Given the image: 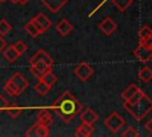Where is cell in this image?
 <instances>
[{
  "mask_svg": "<svg viewBox=\"0 0 152 137\" xmlns=\"http://www.w3.org/2000/svg\"><path fill=\"white\" fill-rule=\"evenodd\" d=\"M53 111L65 123L74 119L82 110V104L69 92L61 94L52 105Z\"/></svg>",
  "mask_w": 152,
  "mask_h": 137,
  "instance_id": "obj_1",
  "label": "cell"
},
{
  "mask_svg": "<svg viewBox=\"0 0 152 137\" xmlns=\"http://www.w3.org/2000/svg\"><path fill=\"white\" fill-rule=\"evenodd\" d=\"M124 108L138 122L142 120L152 111V100L139 89L131 99L125 100Z\"/></svg>",
  "mask_w": 152,
  "mask_h": 137,
  "instance_id": "obj_2",
  "label": "cell"
},
{
  "mask_svg": "<svg viewBox=\"0 0 152 137\" xmlns=\"http://www.w3.org/2000/svg\"><path fill=\"white\" fill-rule=\"evenodd\" d=\"M27 87H28V81L20 73H14L5 83L4 91L10 96H17L20 95Z\"/></svg>",
  "mask_w": 152,
  "mask_h": 137,
  "instance_id": "obj_3",
  "label": "cell"
},
{
  "mask_svg": "<svg viewBox=\"0 0 152 137\" xmlns=\"http://www.w3.org/2000/svg\"><path fill=\"white\" fill-rule=\"evenodd\" d=\"M104 125L107 129H109V131H112L113 133H116L125 125V119L119 113L113 112L104 119Z\"/></svg>",
  "mask_w": 152,
  "mask_h": 137,
  "instance_id": "obj_4",
  "label": "cell"
},
{
  "mask_svg": "<svg viewBox=\"0 0 152 137\" xmlns=\"http://www.w3.org/2000/svg\"><path fill=\"white\" fill-rule=\"evenodd\" d=\"M26 137H48L49 136V126H45L37 122L33 124L25 133Z\"/></svg>",
  "mask_w": 152,
  "mask_h": 137,
  "instance_id": "obj_5",
  "label": "cell"
},
{
  "mask_svg": "<svg viewBox=\"0 0 152 137\" xmlns=\"http://www.w3.org/2000/svg\"><path fill=\"white\" fill-rule=\"evenodd\" d=\"M93 68L86 63V62H82L80 64H77L74 69V73L76 74V76L81 80V81H87L91 75H93Z\"/></svg>",
  "mask_w": 152,
  "mask_h": 137,
  "instance_id": "obj_6",
  "label": "cell"
},
{
  "mask_svg": "<svg viewBox=\"0 0 152 137\" xmlns=\"http://www.w3.org/2000/svg\"><path fill=\"white\" fill-rule=\"evenodd\" d=\"M49 69H51V67L48 66V64H46L45 62H43V61H36V62H33V63L30 64V70H31V73H32L36 77H38V79H42V76H43Z\"/></svg>",
  "mask_w": 152,
  "mask_h": 137,
  "instance_id": "obj_7",
  "label": "cell"
},
{
  "mask_svg": "<svg viewBox=\"0 0 152 137\" xmlns=\"http://www.w3.org/2000/svg\"><path fill=\"white\" fill-rule=\"evenodd\" d=\"M116 27H118L116 23H115L112 18H109V17L104 18V19L99 24V29H100V30L103 32V35H106V36L113 35L114 31L116 30Z\"/></svg>",
  "mask_w": 152,
  "mask_h": 137,
  "instance_id": "obj_8",
  "label": "cell"
},
{
  "mask_svg": "<svg viewBox=\"0 0 152 137\" xmlns=\"http://www.w3.org/2000/svg\"><path fill=\"white\" fill-rule=\"evenodd\" d=\"M32 20L36 23V25L39 27V30L44 33L45 31H48L50 27H51V25H52V23H51V20L44 14V13H38L34 18H32Z\"/></svg>",
  "mask_w": 152,
  "mask_h": 137,
  "instance_id": "obj_9",
  "label": "cell"
},
{
  "mask_svg": "<svg viewBox=\"0 0 152 137\" xmlns=\"http://www.w3.org/2000/svg\"><path fill=\"white\" fill-rule=\"evenodd\" d=\"M134 55L138 57L139 61L141 62H147L151 57H152V49L151 48H147L142 44L139 43V45L134 49Z\"/></svg>",
  "mask_w": 152,
  "mask_h": 137,
  "instance_id": "obj_10",
  "label": "cell"
},
{
  "mask_svg": "<svg viewBox=\"0 0 152 137\" xmlns=\"http://www.w3.org/2000/svg\"><path fill=\"white\" fill-rule=\"evenodd\" d=\"M50 12L52 13H57L63 6H65V4L69 0H39Z\"/></svg>",
  "mask_w": 152,
  "mask_h": 137,
  "instance_id": "obj_11",
  "label": "cell"
},
{
  "mask_svg": "<svg viewBox=\"0 0 152 137\" xmlns=\"http://www.w3.org/2000/svg\"><path fill=\"white\" fill-rule=\"evenodd\" d=\"M36 61H43V62H45V63H46L48 66H50V67H52V64H53L52 57H51L45 50H43V49L38 50V51L30 58V64L33 63V62H36Z\"/></svg>",
  "mask_w": 152,
  "mask_h": 137,
  "instance_id": "obj_12",
  "label": "cell"
},
{
  "mask_svg": "<svg viewBox=\"0 0 152 137\" xmlns=\"http://www.w3.org/2000/svg\"><path fill=\"white\" fill-rule=\"evenodd\" d=\"M93 132H94L93 124L82 122V124L76 129L75 136H77V137H89L90 135H93Z\"/></svg>",
  "mask_w": 152,
  "mask_h": 137,
  "instance_id": "obj_13",
  "label": "cell"
},
{
  "mask_svg": "<svg viewBox=\"0 0 152 137\" xmlns=\"http://www.w3.org/2000/svg\"><path fill=\"white\" fill-rule=\"evenodd\" d=\"M56 30L61 36H66L72 31V25L69 23L68 19H62V20H59L57 23Z\"/></svg>",
  "mask_w": 152,
  "mask_h": 137,
  "instance_id": "obj_14",
  "label": "cell"
},
{
  "mask_svg": "<svg viewBox=\"0 0 152 137\" xmlns=\"http://www.w3.org/2000/svg\"><path fill=\"white\" fill-rule=\"evenodd\" d=\"M24 30H25V31H26L31 37H33V38H36V37H38L39 35H42V33H43L32 19H31L30 21H27V23L24 25Z\"/></svg>",
  "mask_w": 152,
  "mask_h": 137,
  "instance_id": "obj_15",
  "label": "cell"
},
{
  "mask_svg": "<svg viewBox=\"0 0 152 137\" xmlns=\"http://www.w3.org/2000/svg\"><path fill=\"white\" fill-rule=\"evenodd\" d=\"M81 120L84 123H89V124H94L97 120V114L95 113L94 110L91 108H86L82 113H81Z\"/></svg>",
  "mask_w": 152,
  "mask_h": 137,
  "instance_id": "obj_16",
  "label": "cell"
},
{
  "mask_svg": "<svg viewBox=\"0 0 152 137\" xmlns=\"http://www.w3.org/2000/svg\"><path fill=\"white\" fill-rule=\"evenodd\" d=\"M2 55H4L5 60H6L7 62H10V63H13V62H15V61H17V58L19 57V55H18V54H17V51L14 50L13 45L6 46V48L4 49V52H2Z\"/></svg>",
  "mask_w": 152,
  "mask_h": 137,
  "instance_id": "obj_17",
  "label": "cell"
},
{
  "mask_svg": "<svg viewBox=\"0 0 152 137\" xmlns=\"http://www.w3.org/2000/svg\"><path fill=\"white\" fill-rule=\"evenodd\" d=\"M37 120H38L40 124L45 125V126H50V125L52 124V117H51V114H50L46 110H42V111L38 112V114H37Z\"/></svg>",
  "mask_w": 152,
  "mask_h": 137,
  "instance_id": "obj_18",
  "label": "cell"
},
{
  "mask_svg": "<svg viewBox=\"0 0 152 137\" xmlns=\"http://www.w3.org/2000/svg\"><path fill=\"white\" fill-rule=\"evenodd\" d=\"M139 89H140V88H139L137 85L131 83V85L122 92V94H121V95H122V99H124V100H128V99H131V98H132Z\"/></svg>",
  "mask_w": 152,
  "mask_h": 137,
  "instance_id": "obj_19",
  "label": "cell"
},
{
  "mask_svg": "<svg viewBox=\"0 0 152 137\" xmlns=\"http://www.w3.org/2000/svg\"><path fill=\"white\" fill-rule=\"evenodd\" d=\"M50 86L49 85H46L43 80H40L39 79V81H38V83L34 86V91L39 94V95H46L48 93H49V91H50Z\"/></svg>",
  "mask_w": 152,
  "mask_h": 137,
  "instance_id": "obj_20",
  "label": "cell"
},
{
  "mask_svg": "<svg viewBox=\"0 0 152 137\" xmlns=\"http://www.w3.org/2000/svg\"><path fill=\"white\" fill-rule=\"evenodd\" d=\"M138 77L142 81V82H148L152 79V70L148 67H144L140 69V71L138 73Z\"/></svg>",
  "mask_w": 152,
  "mask_h": 137,
  "instance_id": "obj_21",
  "label": "cell"
},
{
  "mask_svg": "<svg viewBox=\"0 0 152 137\" xmlns=\"http://www.w3.org/2000/svg\"><path fill=\"white\" fill-rule=\"evenodd\" d=\"M112 2L120 12H125L133 4V0H112Z\"/></svg>",
  "mask_w": 152,
  "mask_h": 137,
  "instance_id": "obj_22",
  "label": "cell"
},
{
  "mask_svg": "<svg viewBox=\"0 0 152 137\" xmlns=\"http://www.w3.org/2000/svg\"><path fill=\"white\" fill-rule=\"evenodd\" d=\"M40 80H43L46 85H49L50 87H52L53 85H55V82L57 81V77H56V75L52 73V70L51 69H49L43 76H42V79Z\"/></svg>",
  "mask_w": 152,
  "mask_h": 137,
  "instance_id": "obj_23",
  "label": "cell"
},
{
  "mask_svg": "<svg viewBox=\"0 0 152 137\" xmlns=\"http://www.w3.org/2000/svg\"><path fill=\"white\" fill-rule=\"evenodd\" d=\"M11 30H12L11 24L6 19H1L0 20V36H6Z\"/></svg>",
  "mask_w": 152,
  "mask_h": 137,
  "instance_id": "obj_24",
  "label": "cell"
},
{
  "mask_svg": "<svg viewBox=\"0 0 152 137\" xmlns=\"http://www.w3.org/2000/svg\"><path fill=\"white\" fill-rule=\"evenodd\" d=\"M6 111H7V113H8L12 118H17V117L21 113L23 108L19 107V106H17V105H13V106H8V107L6 108Z\"/></svg>",
  "mask_w": 152,
  "mask_h": 137,
  "instance_id": "obj_25",
  "label": "cell"
},
{
  "mask_svg": "<svg viewBox=\"0 0 152 137\" xmlns=\"http://www.w3.org/2000/svg\"><path fill=\"white\" fill-rule=\"evenodd\" d=\"M13 48H14V50L17 51V54L20 56V55H23L26 50H27V46H26V44L23 42V41H18V42H15L14 44H13Z\"/></svg>",
  "mask_w": 152,
  "mask_h": 137,
  "instance_id": "obj_26",
  "label": "cell"
},
{
  "mask_svg": "<svg viewBox=\"0 0 152 137\" xmlns=\"http://www.w3.org/2000/svg\"><path fill=\"white\" fill-rule=\"evenodd\" d=\"M138 36H139V39H142V38H146V37H148V36H152V29H151L150 26L145 25V26H142V27L139 30Z\"/></svg>",
  "mask_w": 152,
  "mask_h": 137,
  "instance_id": "obj_27",
  "label": "cell"
},
{
  "mask_svg": "<svg viewBox=\"0 0 152 137\" xmlns=\"http://www.w3.org/2000/svg\"><path fill=\"white\" fill-rule=\"evenodd\" d=\"M122 136L124 137H138L139 136V132L137 131V129L134 126H128L125 130V132L122 133Z\"/></svg>",
  "mask_w": 152,
  "mask_h": 137,
  "instance_id": "obj_28",
  "label": "cell"
},
{
  "mask_svg": "<svg viewBox=\"0 0 152 137\" xmlns=\"http://www.w3.org/2000/svg\"><path fill=\"white\" fill-rule=\"evenodd\" d=\"M139 43L147 46V48H152V36H148L146 38H142V39H139Z\"/></svg>",
  "mask_w": 152,
  "mask_h": 137,
  "instance_id": "obj_29",
  "label": "cell"
},
{
  "mask_svg": "<svg viewBox=\"0 0 152 137\" xmlns=\"http://www.w3.org/2000/svg\"><path fill=\"white\" fill-rule=\"evenodd\" d=\"M10 106V104H8V101L0 94V111H4V110H6L7 107Z\"/></svg>",
  "mask_w": 152,
  "mask_h": 137,
  "instance_id": "obj_30",
  "label": "cell"
},
{
  "mask_svg": "<svg viewBox=\"0 0 152 137\" xmlns=\"http://www.w3.org/2000/svg\"><path fill=\"white\" fill-rule=\"evenodd\" d=\"M7 46V43H6V41L0 36V51H4V49Z\"/></svg>",
  "mask_w": 152,
  "mask_h": 137,
  "instance_id": "obj_31",
  "label": "cell"
},
{
  "mask_svg": "<svg viewBox=\"0 0 152 137\" xmlns=\"http://www.w3.org/2000/svg\"><path fill=\"white\" fill-rule=\"evenodd\" d=\"M145 127H146V130H147L150 133H152V118L145 124Z\"/></svg>",
  "mask_w": 152,
  "mask_h": 137,
  "instance_id": "obj_32",
  "label": "cell"
},
{
  "mask_svg": "<svg viewBox=\"0 0 152 137\" xmlns=\"http://www.w3.org/2000/svg\"><path fill=\"white\" fill-rule=\"evenodd\" d=\"M30 0H17V4H20V5H26Z\"/></svg>",
  "mask_w": 152,
  "mask_h": 137,
  "instance_id": "obj_33",
  "label": "cell"
},
{
  "mask_svg": "<svg viewBox=\"0 0 152 137\" xmlns=\"http://www.w3.org/2000/svg\"><path fill=\"white\" fill-rule=\"evenodd\" d=\"M11 1H12L13 4H17V0H11Z\"/></svg>",
  "mask_w": 152,
  "mask_h": 137,
  "instance_id": "obj_34",
  "label": "cell"
},
{
  "mask_svg": "<svg viewBox=\"0 0 152 137\" xmlns=\"http://www.w3.org/2000/svg\"><path fill=\"white\" fill-rule=\"evenodd\" d=\"M5 1H6V0H0V2H5Z\"/></svg>",
  "mask_w": 152,
  "mask_h": 137,
  "instance_id": "obj_35",
  "label": "cell"
},
{
  "mask_svg": "<svg viewBox=\"0 0 152 137\" xmlns=\"http://www.w3.org/2000/svg\"><path fill=\"white\" fill-rule=\"evenodd\" d=\"M151 49H152V48H151Z\"/></svg>",
  "mask_w": 152,
  "mask_h": 137,
  "instance_id": "obj_36",
  "label": "cell"
}]
</instances>
